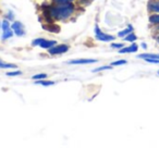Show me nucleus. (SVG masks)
Here are the masks:
<instances>
[{
	"label": "nucleus",
	"instance_id": "f257e3e1",
	"mask_svg": "<svg viewBox=\"0 0 159 148\" xmlns=\"http://www.w3.org/2000/svg\"><path fill=\"white\" fill-rule=\"evenodd\" d=\"M74 5L72 2L70 3H57L56 6L49 7L48 13L55 20L63 21L69 19L73 13H74Z\"/></svg>",
	"mask_w": 159,
	"mask_h": 148
},
{
	"label": "nucleus",
	"instance_id": "f03ea898",
	"mask_svg": "<svg viewBox=\"0 0 159 148\" xmlns=\"http://www.w3.org/2000/svg\"><path fill=\"white\" fill-rule=\"evenodd\" d=\"M95 38L97 40H99V42H112V40L115 39V36L102 33V32L100 31L99 26L96 24L95 25Z\"/></svg>",
	"mask_w": 159,
	"mask_h": 148
},
{
	"label": "nucleus",
	"instance_id": "7ed1b4c3",
	"mask_svg": "<svg viewBox=\"0 0 159 148\" xmlns=\"http://www.w3.org/2000/svg\"><path fill=\"white\" fill-rule=\"evenodd\" d=\"M69 50L68 45H55L53 47L48 49L49 55H61V53H66Z\"/></svg>",
	"mask_w": 159,
	"mask_h": 148
},
{
	"label": "nucleus",
	"instance_id": "20e7f679",
	"mask_svg": "<svg viewBox=\"0 0 159 148\" xmlns=\"http://www.w3.org/2000/svg\"><path fill=\"white\" fill-rule=\"evenodd\" d=\"M11 29H12V31H13V33L16 34V36H19V37L25 35V26L20 21H16L14 23H12Z\"/></svg>",
	"mask_w": 159,
	"mask_h": 148
},
{
	"label": "nucleus",
	"instance_id": "39448f33",
	"mask_svg": "<svg viewBox=\"0 0 159 148\" xmlns=\"http://www.w3.org/2000/svg\"><path fill=\"white\" fill-rule=\"evenodd\" d=\"M98 62L95 59H73L68 61V64H89V63H96Z\"/></svg>",
	"mask_w": 159,
	"mask_h": 148
},
{
	"label": "nucleus",
	"instance_id": "423d86ee",
	"mask_svg": "<svg viewBox=\"0 0 159 148\" xmlns=\"http://www.w3.org/2000/svg\"><path fill=\"white\" fill-rule=\"evenodd\" d=\"M55 45H57V43H56V40H48V39H43V42L40 43L39 47L40 48H44V49H49L51 48V47H53Z\"/></svg>",
	"mask_w": 159,
	"mask_h": 148
},
{
	"label": "nucleus",
	"instance_id": "0eeeda50",
	"mask_svg": "<svg viewBox=\"0 0 159 148\" xmlns=\"http://www.w3.org/2000/svg\"><path fill=\"white\" fill-rule=\"evenodd\" d=\"M137 49H139V46L136 44H132L129 47H124V48H121L119 50L120 53H126V52H136Z\"/></svg>",
	"mask_w": 159,
	"mask_h": 148
},
{
	"label": "nucleus",
	"instance_id": "6e6552de",
	"mask_svg": "<svg viewBox=\"0 0 159 148\" xmlns=\"http://www.w3.org/2000/svg\"><path fill=\"white\" fill-rule=\"evenodd\" d=\"M148 10L154 13H159V1H150L148 3Z\"/></svg>",
	"mask_w": 159,
	"mask_h": 148
},
{
	"label": "nucleus",
	"instance_id": "1a4fd4ad",
	"mask_svg": "<svg viewBox=\"0 0 159 148\" xmlns=\"http://www.w3.org/2000/svg\"><path fill=\"white\" fill-rule=\"evenodd\" d=\"M132 31H133V27L130 25L128 29H123V31L119 32V33H118V36H119V37H125L126 35H129L130 33H132Z\"/></svg>",
	"mask_w": 159,
	"mask_h": 148
},
{
	"label": "nucleus",
	"instance_id": "9d476101",
	"mask_svg": "<svg viewBox=\"0 0 159 148\" xmlns=\"http://www.w3.org/2000/svg\"><path fill=\"white\" fill-rule=\"evenodd\" d=\"M1 29H2V33H6V32H8L9 29H11V25H10V23H9V20L2 21V23H1Z\"/></svg>",
	"mask_w": 159,
	"mask_h": 148
},
{
	"label": "nucleus",
	"instance_id": "9b49d317",
	"mask_svg": "<svg viewBox=\"0 0 159 148\" xmlns=\"http://www.w3.org/2000/svg\"><path fill=\"white\" fill-rule=\"evenodd\" d=\"M35 84H38V85H43V86H51V85L55 84V82L52 81H44V80H38L35 82Z\"/></svg>",
	"mask_w": 159,
	"mask_h": 148
},
{
	"label": "nucleus",
	"instance_id": "f8f14e48",
	"mask_svg": "<svg viewBox=\"0 0 159 148\" xmlns=\"http://www.w3.org/2000/svg\"><path fill=\"white\" fill-rule=\"evenodd\" d=\"M139 59H147V58H152V59H159L158 55H152V53H143V55L137 56Z\"/></svg>",
	"mask_w": 159,
	"mask_h": 148
},
{
	"label": "nucleus",
	"instance_id": "ddd939ff",
	"mask_svg": "<svg viewBox=\"0 0 159 148\" xmlns=\"http://www.w3.org/2000/svg\"><path fill=\"white\" fill-rule=\"evenodd\" d=\"M16 68V64H11V63H6L2 60H0V69H14Z\"/></svg>",
	"mask_w": 159,
	"mask_h": 148
},
{
	"label": "nucleus",
	"instance_id": "4468645a",
	"mask_svg": "<svg viewBox=\"0 0 159 148\" xmlns=\"http://www.w3.org/2000/svg\"><path fill=\"white\" fill-rule=\"evenodd\" d=\"M136 35L135 34H133V33H130L129 35H126L125 37H124V40L125 42H130V43H134L135 40H136Z\"/></svg>",
	"mask_w": 159,
	"mask_h": 148
},
{
	"label": "nucleus",
	"instance_id": "2eb2a0df",
	"mask_svg": "<svg viewBox=\"0 0 159 148\" xmlns=\"http://www.w3.org/2000/svg\"><path fill=\"white\" fill-rule=\"evenodd\" d=\"M149 22L152 24H159V14H152V16H150Z\"/></svg>",
	"mask_w": 159,
	"mask_h": 148
},
{
	"label": "nucleus",
	"instance_id": "dca6fc26",
	"mask_svg": "<svg viewBox=\"0 0 159 148\" xmlns=\"http://www.w3.org/2000/svg\"><path fill=\"white\" fill-rule=\"evenodd\" d=\"M112 65H104V66H99V68H96L94 70H92V72H100V71H105V70H111Z\"/></svg>",
	"mask_w": 159,
	"mask_h": 148
},
{
	"label": "nucleus",
	"instance_id": "f3484780",
	"mask_svg": "<svg viewBox=\"0 0 159 148\" xmlns=\"http://www.w3.org/2000/svg\"><path fill=\"white\" fill-rule=\"evenodd\" d=\"M13 34L14 33H13V31H12V29H9V31L6 32V33H2V39L6 40V39H8V38H11Z\"/></svg>",
	"mask_w": 159,
	"mask_h": 148
},
{
	"label": "nucleus",
	"instance_id": "a211bd4d",
	"mask_svg": "<svg viewBox=\"0 0 159 148\" xmlns=\"http://www.w3.org/2000/svg\"><path fill=\"white\" fill-rule=\"evenodd\" d=\"M47 78V74L45 73H39V74H36V75H33V80L38 81V80H44V78Z\"/></svg>",
	"mask_w": 159,
	"mask_h": 148
},
{
	"label": "nucleus",
	"instance_id": "6ab92c4d",
	"mask_svg": "<svg viewBox=\"0 0 159 148\" xmlns=\"http://www.w3.org/2000/svg\"><path fill=\"white\" fill-rule=\"evenodd\" d=\"M126 60H124V59H122V60H117V61H115V62H112L111 63V65L112 66H117V65H122V64H126Z\"/></svg>",
	"mask_w": 159,
	"mask_h": 148
},
{
	"label": "nucleus",
	"instance_id": "aec40b11",
	"mask_svg": "<svg viewBox=\"0 0 159 148\" xmlns=\"http://www.w3.org/2000/svg\"><path fill=\"white\" fill-rule=\"evenodd\" d=\"M22 72L20 70H16V71H11V72H7V75L8 76H16V75H21Z\"/></svg>",
	"mask_w": 159,
	"mask_h": 148
},
{
	"label": "nucleus",
	"instance_id": "412c9836",
	"mask_svg": "<svg viewBox=\"0 0 159 148\" xmlns=\"http://www.w3.org/2000/svg\"><path fill=\"white\" fill-rule=\"evenodd\" d=\"M111 47H112V48H116V49H121L124 47V45L122 44V43H112V44H111Z\"/></svg>",
	"mask_w": 159,
	"mask_h": 148
},
{
	"label": "nucleus",
	"instance_id": "4be33fe9",
	"mask_svg": "<svg viewBox=\"0 0 159 148\" xmlns=\"http://www.w3.org/2000/svg\"><path fill=\"white\" fill-rule=\"evenodd\" d=\"M43 39H44V38H37V39H35V40L32 42V45H33V46H39L40 43L43 42Z\"/></svg>",
	"mask_w": 159,
	"mask_h": 148
},
{
	"label": "nucleus",
	"instance_id": "5701e85b",
	"mask_svg": "<svg viewBox=\"0 0 159 148\" xmlns=\"http://www.w3.org/2000/svg\"><path fill=\"white\" fill-rule=\"evenodd\" d=\"M55 3H70L73 2V0H53Z\"/></svg>",
	"mask_w": 159,
	"mask_h": 148
},
{
	"label": "nucleus",
	"instance_id": "b1692460",
	"mask_svg": "<svg viewBox=\"0 0 159 148\" xmlns=\"http://www.w3.org/2000/svg\"><path fill=\"white\" fill-rule=\"evenodd\" d=\"M147 62H149V63H159V59H152V58H147V59H145Z\"/></svg>",
	"mask_w": 159,
	"mask_h": 148
},
{
	"label": "nucleus",
	"instance_id": "393cba45",
	"mask_svg": "<svg viewBox=\"0 0 159 148\" xmlns=\"http://www.w3.org/2000/svg\"><path fill=\"white\" fill-rule=\"evenodd\" d=\"M142 46H143V48H147V47H146V44H145V43H143V44H142Z\"/></svg>",
	"mask_w": 159,
	"mask_h": 148
},
{
	"label": "nucleus",
	"instance_id": "a878e982",
	"mask_svg": "<svg viewBox=\"0 0 159 148\" xmlns=\"http://www.w3.org/2000/svg\"><path fill=\"white\" fill-rule=\"evenodd\" d=\"M158 43H159V38H158Z\"/></svg>",
	"mask_w": 159,
	"mask_h": 148
},
{
	"label": "nucleus",
	"instance_id": "bb28decb",
	"mask_svg": "<svg viewBox=\"0 0 159 148\" xmlns=\"http://www.w3.org/2000/svg\"><path fill=\"white\" fill-rule=\"evenodd\" d=\"M158 74H159V71H158Z\"/></svg>",
	"mask_w": 159,
	"mask_h": 148
}]
</instances>
